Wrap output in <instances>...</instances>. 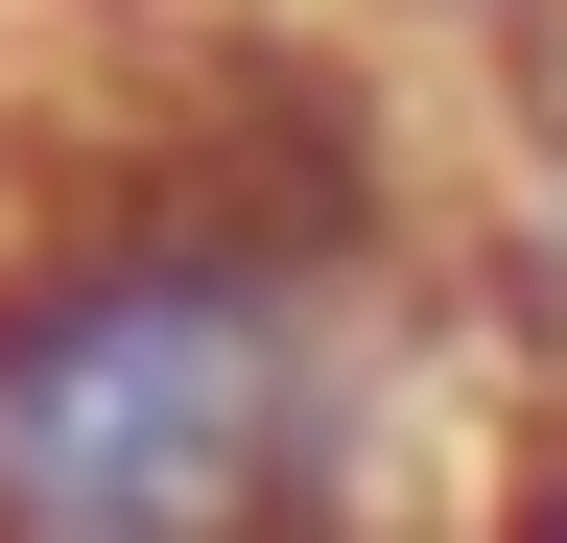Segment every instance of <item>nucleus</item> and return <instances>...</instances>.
I'll return each instance as SVG.
<instances>
[{
  "label": "nucleus",
  "mask_w": 567,
  "mask_h": 543,
  "mask_svg": "<svg viewBox=\"0 0 567 543\" xmlns=\"http://www.w3.org/2000/svg\"><path fill=\"white\" fill-rule=\"evenodd\" d=\"M402 260L189 166L0 213V543H402Z\"/></svg>",
  "instance_id": "f257e3e1"
}]
</instances>
